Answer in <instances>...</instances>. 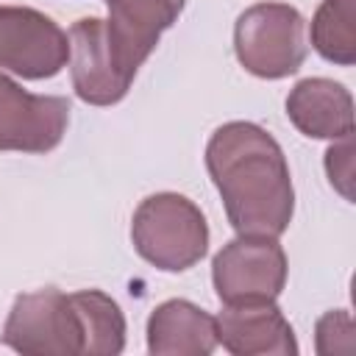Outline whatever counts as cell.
Here are the masks:
<instances>
[{
	"label": "cell",
	"instance_id": "obj_1",
	"mask_svg": "<svg viewBox=\"0 0 356 356\" xmlns=\"http://www.w3.org/2000/svg\"><path fill=\"white\" fill-rule=\"evenodd\" d=\"M206 167L239 236H281L295 189L281 145L253 122H225L206 145Z\"/></svg>",
	"mask_w": 356,
	"mask_h": 356
},
{
	"label": "cell",
	"instance_id": "obj_2",
	"mask_svg": "<svg viewBox=\"0 0 356 356\" xmlns=\"http://www.w3.org/2000/svg\"><path fill=\"white\" fill-rule=\"evenodd\" d=\"M131 239L145 261L167 273H181L206 256L209 225L189 197L178 192H159L136 206Z\"/></svg>",
	"mask_w": 356,
	"mask_h": 356
},
{
	"label": "cell",
	"instance_id": "obj_3",
	"mask_svg": "<svg viewBox=\"0 0 356 356\" xmlns=\"http://www.w3.org/2000/svg\"><path fill=\"white\" fill-rule=\"evenodd\" d=\"M234 50L256 78L278 81L295 75L306 61V22L289 3H256L236 19Z\"/></svg>",
	"mask_w": 356,
	"mask_h": 356
},
{
	"label": "cell",
	"instance_id": "obj_4",
	"mask_svg": "<svg viewBox=\"0 0 356 356\" xmlns=\"http://www.w3.org/2000/svg\"><path fill=\"white\" fill-rule=\"evenodd\" d=\"M3 342L22 356H78L86 345L72 298L53 286L14 300L3 325Z\"/></svg>",
	"mask_w": 356,
	"mask_h": 356
},
{
	"label": "cell",
	"instance_id": "obj_5",
	"mask_svg": "<svg viewBox=\"0 0 356 356\" xmlns=\"http://www.w3.org/2000/svg\"><path fill=\"white\" fill-rule=\"evenodd\" d=\"M211 281L225 306L275 303L286 284V253L275 236H236L214 256Z\"/></svg>",
	"mask_w": 356,
	"mask_h": 356
},
{
	"label": "cell",
	"instance_id": "obj_6",
	"mask_svg": "<svg viewBox=\"0 0 356 356\" xmlns=\"http://www.w3.org/2000/svg\"><path fill=\"white\" fill-rule=\"evenodd\" d=\"M70 58L67 33L42 11L0 6V72L28 81L53 78Z\"/></svg>",
	"mask_w": 356,
	"mask_h": 356
},
{
	"label": "cell",
	"instance_id": "obj_7",
	"mask_svg": "<svg viewBox=\"0 0 356 356\" xmlns=\"http://www.w3.org/2000/svg\"><path fill=\"white\" fill-rule=\"evenodd\" d=\"M67 122V97L31 95L0 72V150L47 153L64 139Z\"/></svg>",
	"mask_w": 356,
	"mask_h": 356
},
{
	"label": "cell",
	"instance_id": "obj_8",
	"mask_svg": "<svg viewBox=\"0 0 356 356\" xmlns=\"http://www.w3.org/2000/svg\"><path fill=\"white\" fill-rule=\"evenodd\" d=\"M70 64L75 95L89 106L120 103L134 78L117 58L111 39L106 33V19L83 17L70 28Z\"/></svg>",
	"mask_w": 356,
	"mask_h": 356
},
{
	"label": "cell",
	"instance_id": "obj_9",
	"mask_svg": "<svg viewBox=\"0 0 356 356\" xmlns=\"http://www.w3.org/2000/svg\"><path fill=\"white\" fill-rule=\"evenodd\" d=\"M186 0H106V33L120 64L136 75L159 44V36L178 19Z\"/></svg>",
	"mask_w": 356,
	"mask_h": 356
},
{
	"label": "cell",
	"instance_id": "obj_10",
	"mask_svg": "<svg viewBox=\"0 0 356 356\" xmlns=\"http://www.w3.org/2000/svg\"><path fill=\"white\" fill-rule=\"evenodd\" d=\"M217 342L234 356H292L298 353L295 331L275 303L225 306L214 317Z\"/></svg>",
	"mask_w": 356,
	"mask_h": 356
},
{
	"label": "cell",
	"instance_id": "obj_11",
	"mask_svg": "<svg viewBox=\"0 0 356 356\" xmlns=\"http://www.w3.org/2000/svg\"><path fill=\"white\" fill-rule=\"evenodd\" d=\"M286 117L312 139H342L353 134V97L328 78H306L286 97Z\"/></svg>",
	"mask_w": 356,
	"mask_h": 356
},
{
	"label": "cell",
	"instance_id": "obj_12",
	"mask_svg": "<svg viewBox=\"0 0 356 356\" xmlns=\"http://www.w3.org/2000/svg\"><path fill=\"white\" fill-rule=\"evenodd\" d=\"M217 345V323L189 300H167L147 320V348L156 356H206Z\"/></svg>",
	"mask_w": 356,
	"mask_h": 356
},
{
	"label": "cell",
	"instance_id": "obj_13",
	"mask_svg": "<svg viewBox=\"0 0 356 356\" xmlns=\"http://www.w3.org/2000/svg\"><path fill=\"white\" fill-rule=\"evenodd\" d=\"M83 323V356H114L125 348V317L114 298L100 289L70 295Z\"/></svg>",
	"mask_w": 356,
	"mask_h": 356
},
{
	"label": "cell",
	"instance_id": "obj_14",
	"mask_svg": "<svg viewBox=\"0 0 356 356\" xmlns=\"http://www.w3.org/2000/svg\"><path fill=\"white\" fill-rule=\"evenodd\" d=\"M312 44L334 64L350 67L356 61L353 0H323L312 19Z\"/></svg>",
	"mask_w": 356,
	"mask_h": 356
},
{
	"label": "cell",
	"instance_id": "obj_15",
	"mask_svg": "<svg viewBox=\"0 0 356 356\" xmlns=\"http://www.w3.org/2000/svg\"><path fill=\"white\" fill-rule=\"evenodd\" d=\"M325 172L331 178V186L345 200H350L353 197V189H350V184H353V139L350 136H342L337 145L328 147V153H325Z\"/></svg>",
	"mask_w": 356,
	"mask_h": 356
},
{
	"label": "cell",
	"instance_id": "obj_16",
	"mask_svg": "<svg viewBox=\"0 0 356 356\" xmlns=\"http://www.w3.org/2000/svg\"><path fill=\"white\" fill-rule=\"evenodd\" d=\"M339 334H353V320L345 309L328 312L325 317H320V323H317V350L320 353H337L334 337H339Z\"/></svg>",
	"mask_w": 356,
	"mask_h": 356
}]
</instances>
